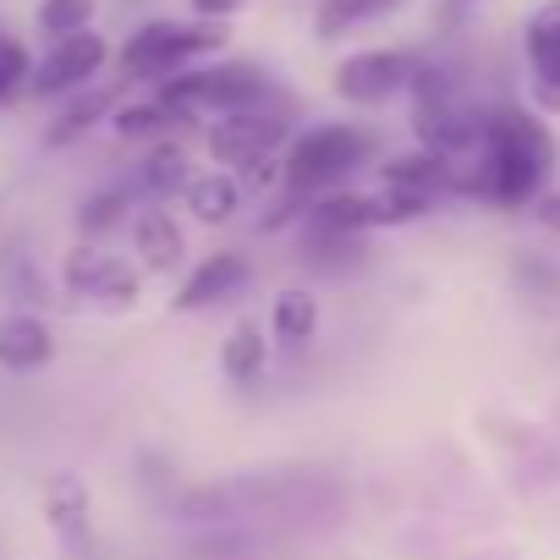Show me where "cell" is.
I'll list each match as a JSON object with an SVG mask.
<instances>
[{
	"label": "cell",
	"instance_id": "cell-27",
	"mask_svg": "<svg viewBox=\"0 0 560 560\" xmlns=\"http://www.w3.org/2000/svg\"><path fill=\"white\" fill-rule=\"evenodd\" d=\"M236 7H242V0H192V12H198V18H214V23H225Z\"/></svg>",
	"mask_w": 560,
	"mask_h": 560
},
{
	"label": "cell",
	"instance_id": "cell-14",
	"mask_svg": "<svg viewBox=\"0 0 560 560\" xmlns=\"http://www.w3.org/2000/svg\"><path fill=\"white\" fill-rule=\"evenodd\" d=\"M56 358V336L39 314H12V319H0V369H12V374H34Z\"/></svg>",
	"mask_w": 560,
	"mask_h": 560
},
{
	"label": "cell",
	"instance_id": "cell-26",
	"mask_svg": "<svg viewBox=\"0 0 560 560\" xmlns=\"http://www.w3.org/2000/svg\"><path fill=\"white\" fill-rule=\"evenodd\" d=\"M18 94H34V61L12 34H0V110H7Z\"/></svg>",
	"mask_w": 560,
	"mask_h": 560
},
{
	"label": "cell",
	"instance_id": "cell-25",
	"mask_svg": "<svg viewBox=\"0 0 560 560\" xmlns=\"http://www.w3.org/2000/svg\"><path fill=\"white\" fill-rule=\"evenodd\" d=\"M0 280L23 298V303H50V287H45V275L34 269V258L18 247V242H7L0 247Z\"/></svg>",
	"mask_w": 560,
	"mask_h": 560
},
{
	"label": "cell",
	"instance_id": "cell-28",
	"mask_svg": "<svg viewBox=\"0 0 560 560\" xmlns=\"http://www.w3.org/2000/svg\"><path fill=\"white\" fill-rule=\"evenodd\" d=\"M538 220H544L549 231H560V192H544V198H538Z\"/></svg>",
	"mask_w": 560,
	"mask_h": 560
},
{
	"label": "cell",
	"instance_id": "cell-18",
	"mask_svg": "<svg viewBox=\"0 0 560 560\" xmlns=\"http://www.w3.org/2000/svg\"><path fill=\"white\" fill-rule=\"evenodd\" d=\"M264 369H269V341H264V330H258L253 319L231 325V336H225V347H220V374H225L231 385H253V380H264Z\"/></svg>",
	"mask_w": 560,
	"mask_h": 560
},
{
	"label": "cell",
	"instance_id": "cell-19",
	"mask_svg": "<svg viewBox=\"0 0 560 560\" xmlns=\"http://www.w3.org/2000/svg\"><path fill=\"white\" fill-rule=\"evenodd\" d=\"M187 154L176 149V143H154L149 154H143V165L132 171V192H143V198H171V192H187Z\"/></svg>",
	"mask_w": 560,
	"mask_h": 560
},
{
	"label": "cell",
	"instance_id": "cell-3",
	"mask_svg": "<svg viewBox=\"0 0 560 560\" xmlns=\"http://www.w3.org/2000/svg\"><path fill=\"white\" fill-rule=\"evenodd\" d=\"M225 45V23H214V18H192V23H182V18H154V23H143L127 45H121V78L127 83H171V78H182V72H192L203 56H214Z\"/></svg>",
	"mask_w": 560,
	"mask_h": 560
},
{
	"label": "cell",
	"instance_id": "cell-15",
	"mask_svg": "<svg viewBox=\"0 0 560 560\" xmlns=\"http://www.w3.org/2000/svg\"><path fill=\"white\" fill-rule=\"evenodd\" d=\"M132 253L149 275H171L182 264V225L171 209H138L132 214Z\"/></svg>",
	"mask_w": 560,
	"mask_h": 560
},
{
	"label": "cell",
	"instance_id": "cell-23",
	"mask_svg": "<svg viewBox=\"0 0 560 560\" xmlns=\"http://www.w3.org/2000/svg\"><path fill=\"white\" fill-rule=\"evenodd\" d=\"M132 209V187H105V192H89L83 209H78V231L83 236H105L110 225H121Z\"/></svg>",
	"mask_w": 560,
	"mask_h": 560
},
{
	"label": "cell",
	"instance_id": "cell-24",
	"mask_svg": "<svg viewBox=\"0 0 560 560\" xmlns=\"http://www.w3.org/2000/svg\"><path fill=\"white\" fill-rule=\"evenodd\" d=\"M94 7L100 0H39V34H50V45L72 39V34H89Z\"/></svg>",
	"mask_w": 560,
	"mask_h": 560
},
{
	"label": "cell",
	"instance_id": "cell-22",
	"mask_svg": "<svg viewBox=\"0 0 560 560\" xmlns=\"http://www.w3.org/2000/svg\"><path fill=\"white\" fill-rule=\"evenodd\" d=\"M110 127H116L121 138H160V132L182 127V116H176L165 100H143V105H121V110L110 116Z\"/></svg>",
	"mask_w": 560,
	"mask_h": 560
},
{
	"label": "cell",
	"instance_id": "cell-12",
	"mask_svg": "<svg viewBox=\"0 0 560 560\" xmlns=\"http://www.w3.org/2000/svg\"><path fill=\"white\" fill-rule=\"evenodd\" d=\"M247 280H253V264L236 253V247H225V253H209L187 280H182V292L171 298V308L176 314H203V308H220V303H231V298H242L247 292Z\"/></svg>",
	"mask_w": 560,
	"mask_h": 560
},
{
	"label": "cell",
	"instance_id": "cell-8",
	"mask_svg": "<svg viewBox=\"0 0 560 560\" xmlns=\"http://www.w3.org/2000/svg\"><path fill=\"white\" fill-rule=\"evenodd\" d=\"M209 160L214 165H236V171H253L264 165L280 143H287V110L275 105H258V110H236V116H220L209 127Z\"/></svg>",
	"mask_w": 560,
	"mask_h": 560
},
{
	"label": "cell",
	"instance_id": "cell-5",
	"mask_svg": "<svg viewBox=\"0 0 560 560\" xmlns=\"http://www.w3.org/2000/svg\"><path fill=\"white\" fill-rule=\"evenodd\" d=\"M154 100H165L182 121H198V116H236V110H258L269 105V78L247 61H214V67H192L171 83L154 89Z\"/></svg>",
	"mask_w": 560,
	"mask_h": 560
},
{
	"label": "cell",
	"instance_id": "cell-16",
	"mask_svg": "<svg viewBox=\"0 0 560 560\" xmlns=\"http://www.w3.org/2000/svg\"><path fill=\"white\" fill-rule=\"evenodd\" d=\"M401 7L407 0H319L314 7V34L319 39H347V34H358V28H369V23L401 12Z\"/></svg>",
	"mask_w": 560,
	"mask_h": 560
},
{
	"label": "cell",
	"instance_id": "cell-11",
	"mask_svg": "<svg viewBox=\"0 0 560 560\" xmlns=\"http://www.w3.org/2000/svg\"><path fill=\"white\" fill-rule=\"evenodd\" d=\"M522 56H527V89L538 110H560V0H544L527 18Z\"/></svg>",
	"mask_w": 560,
	"mask_h": 560
},
{
	"label": "cell",
	"instance_id": "cell-6",
	"mask_svg": "<svg viewBox=\"0 0 560 560\" xmlns=\"http://www.w3.org/2000/svg\"><path fill=\"white\" fill-rule=\"evenodd\" d=\"M434 198L401 192V187H380V192H330L314 209H303V231L308 236H369L385 225H407L423 220Z\"/></svg>",
	"mask_w": 560,
	"mask_h": 560
},
{
	"label": "cell",
	"instance_id": "cell-21",
	"mask_svg": "<svg viewBox=\"0 0 560 560\" xmlns=\"http://www.w3.org/2000/svg\"><path fill=\"white\" fill-rule=\"evenodd\" d=\"M110 105H116V94L110 89H94V94H83L78 105H67L56 121H50V132H45V149H67V143H78L94 121H105L110 116Z\"/></svg>",
	"mask_w": 560,
	"mask_h": 560
},
{
	"label": "cell",
	"instance_id": "cell-20",
	"mask_svg": "<svg viewBox=\"0 0 560 560\" xmlns=\"http://www.w3.org/2000/svg\"><path fill=\"white\" fill-rule=\"evenodd\" d=\"M319 298L314 292H303V287H292V292H280L275 298V314H269V330L287 341V347H308L314 336H319Z\"/></svg>",
	"mask_w": 560,
	"mask_h": 560
},
{
	"label": "cell",
	"instance_id": "cell-2",
	"mask_svg": "<svg viewBox=\"0 0 560 560\" xmlns=\"http://www.w3.org/2000/svg\"><path fill=\"white\" fill-rule=\"evenodd\" d=\"M336 500H341V489L314 472H236V478L192 483L176 500V522H187V527L298 522V516H325Z\"/></svg>",
	"mask_w": 560,
	"mask_h": 560
},
{
	"label": "cell",
	"instance_id": "cell-17",
	"mask_svg": "<svg viewBox=\"0 0 560 560\" xmlns=\"http://www.w3.org/2000/svg\"><path fill=\"white\" fill-rule=\"evenodd\" d=\"M182 203L192 209V220H203V225H225V220L242 209V182H236L231 171L192 176V182H187V192H182Z\"/></svg>",
	"mask_w": 560,
	"mask_h": 560
},
{
	"label": "cell",
	"instance_id": "cell-10",
	"mask_svg": "<svg viewBox=\"0 0 560 560\" xmlns=\"http://www.w3.org/2000/svg\"><path fill=\"white\" fill-rule=\"evenodd\" d=\"M110 61V45L100 34H72V39H56L39 67H34V94L39 100H56V94H72L83 89L89 78H100V67Z\"/></svg>",
	"mask_w": 560,
	"mask_h": 560
},
{
	"label": "cell",
	"instance_id": "cell-9",
	"mask_svg": "<svg viewBox=\"0 0 560 560\" xmlns=\"http://www.w3.org/2000/svg\"><path fill=\"white\" fill-rule=\"evenodd\" d=\"M61 280H67L78 298L105 303V308H132L138 292H143V275H138L127 258L100 253V247H72L67 264H61Z\"/></svg>",
	"mask_w": 560,
	"mask_h": 560
},
{
	"label": "cell",
	"instance_id": "cell-1",
	"mask_svg": "<svg viewBox=\"0 0 560 560\" xmlns=\"http://www.w3.org/2000/svg\"><path fill=\"white\" fill-rule=\"evenodd\" d=\"M549 176H555V132L538 121V110L522 105H489L478 116L472 143L451 154L456 198H478L494 209L538 203Z\"/></svg>",
	"mask_w": 560,
	"mask_h": 560
},
{
	"label": "cell",
	"instance_id": "cell-4",
	"mask_svg": "<svg viewBox=\"0 0 560 560\" xmlns=\"http://www.w3.org/2000/svg\"><path fill=\"white\" fill-rule=\"evenodd\" d=\"M369 160H374V138L363 127L325 121V127H308V132L292 138L287 165H280V182H287L292 198H314V192H330L347 176H358Z\"/></svg>",
	"mask_w": 560,
	"mask_h": 560
},
{
	"label": "cell",
	"instance_id": "cell-13",
	"mask_svg": "<svg viewBox=\"0 0 560 560\" xmlns=\"http://www.w3.org/2000/svg\"><path fill=\"white\" fill-rule=\"evenodd\" d=\"M45 522H50V533H56L72 555H89V549H94L89 483H83L78 472H56V478H45Z\"/></svg>",
	"mask_w": 560,
	"mask_h": 560
},
{
	"label": "cell",
	"instance_id": "cell-7",
	"mask_svg": "<svg viewBox=\"0 0 560 560\" xmlns=\"http://www.w3.org/2000/svg\"><path fill=\"white\" fill-rule=\"evenodd\" d=\"M423 61L412 50H358L336 67V94L347 105H390L396 94H412Z\"/></svg>",
	"mask_w": 560,
	"mask_h": 560
}]
</instances>
